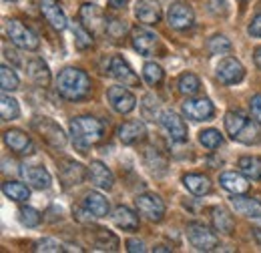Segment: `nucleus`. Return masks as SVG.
I'll return each mask as SVG.
<instances>
[{
  "label": "nucleus",
  "instance_id": "nucleus-33",
  "mask_svg": "<svg viewBox=\"0 0 261 253\" xmlns=\"http://www.w3.org/2000/svg\"><path fill=\"white\" fill-rule=\"evenodd\" d=\"M93 243L97 245L98 249H102V251H117L119 249V239L109 229H97Z\"/></svg>",
  "mask_w": 261,
  "mask_h": 253
},
{
  "label": "nucleus",
  "instance_id": "nucleus-48",
  "mask_svg": "<svg viewBox=\"0 0 261 253\" xmlns=\"http://www.w3.org/2000/svg\"><path fill=\"white\" fill-rule=\"evenodd\" d=\"M253 233H255V239H257V243L261 245V227H257V229H253Z\"/></svg>",
  "mask_w": 261,
  "mask_h": 253
},
{
  "label": "nucleus",
  "instance_id": "nucleus-50",
  "mask_svg": "<svg viewBox=\"0 0 261 253\" xmlns=\"http://www.w3.org/2000/svg\"><path fill=\"white\" fill-rule=\"evenodd\" d=\"M8 2H14V0H8Z\"/></svg>",
  "mask_w": 261,
  "mask_h": 253
},
{
  "label": "nucleus",
  "instance_id": "nucleus-4",
  "mask_svg": "<svg viewBox=\"0 0 261 253\" xmlns=\"http://www.w3.org/2000/svg\"><path fill=\"white\" fill-rule=\"evenodd\" d=\"M6 34H8L10 42H14L16 46H20L24 50H36L38 48V36L27 24H22L16 18L6 20Z\"/></svg>",
  "mask_w": 261,
  "mask_h": 253
},
{
  "label": "nucleus",
  "instance_id": "nucleus-41",
  "mask_svg": "<svg viewBox=\"0 0 261 253\" xmlns=\"http://www.w3.org/2000/svg\"><path fill=\"white\" fill-rule=\"evenodd\" d=\"M34 251H53V253H61L65 251V247L59 243V241H55V239H42V241H38L36 245H34Z\"/></svg>",
  "mask_w": 261,
  "mask_h": 253
},
{
  "label": "nucleus",
  "instance_id": "nucleus-44",
  "mask_svg": "<svg viewBox=\"0 0 261 253\" xmlns=\"http://www.w3.org/2000/svg\"><path fill=\"white\" fill-rule=\"evenodd\" d=\"M127 249H129L130 253H145L147 251L145 243H143V241H137V239H129V241H127Z\"/></svg>",
  "mask_w": 261,
  "mask_h": 253
},
{
  "label": "nucleus",
  "instance_id": "nucleus-31",
  "mask_svg": "<svg viewBox=\"0 0 261 253\" xmlns=\"http://www.w3.org/2000/svg\"><path fill=\"white\" fill-rule=\"evenodd\" d=\"M70 31H72V36H74L76 48L85 50V48L93 46V32L89 31L81 20H79V22H70Z\"/></svg>",
  "mask_w": 261,
  "mask_h": 253
},
{
  "label": "nucleus",
  "instance_id": "nucleus-13",
  "mask_svg": "<svg viewBox=\"0 0 261 253\" xmlns=\"http://www.w3.org/2000/svg\"><path fill=\"white\" fill-rule=\"evenodd\" d=\"M89 175V171H85V167L72 159H63L59 163V177L63 181L65 187H72V185H81L85 181V177Z\"/></svg>",
  "mask_w": 261,
  "mask_h": 253
},
{
  "label": "nucleus",
  "instance_id": "nucleus-37",
  "mask_svg": "<svg viewBox=\"0 0 261 253\" xmlns=\"http://www.w3.org/2000/svg\"><path fill=\"white\" fill-rule=\"evenodd\" d=\"M0 85H2V91H16L18 85H20L16 72L8 64H2L0 66Z\"/></svg>",
  "mask_w": 261,
  "mask_h": 253
},
{
  "label": "nucleus",
  "instance_id": "nucleus-28",
  "mask_svg": "<svg viewBox=\"0 0 261 253\" xmlns=\"http://www.w3.org/2000/svg\"><path fill=\"white\" fill-rule=\"evenodd\" d=\"M113 221L123 231H137L139 229V217L130 211L129 207H117V211L113 215Z\"/></svg>",
  "mask_w": 261,
  "mask_h": 253
},
{
  "label": "nucleus",
  "instance_id": "nucleus-23",
  "mask_svg": "<svg viewBox=\"0 0 261 253\" xmlns=\"http://www.w3.org/2000/svg\"><path fill=\"white\" fill-rule=\"evenodd\" d=\"M219 183L223 189H227L233 195H243L249 191V183H247V177L243 173H235V171H227V173H221L219 177Z\"/></svg>",
  "mask_w": 261,
  "mask_h": 253
},
{
  "label": "nucleus",
  "instance_id": "nucleus-7",
  "mask_svg": "<svg viewBox=\"0 0 261 253\" xmlns=\"http://www.w3.org/2000/svg\"><path fill=\"white\" fill-rule=\"evenodd\" d=\"M137 211L145 215L149 221H161L165 217V203L163 199L155 193H143L135 199Z\"/></svg>",
  "mask_w": 261,
  "mask_h": 253
},
{
  "label": "nucleus",
  "instance_id": "nucleus-34",
  "mask_svg": "<svg viewBox=\"0 0 261 253\" xmlns=\"http://www.w3.org/2000/svg\"><path fill=\"white\" fill-rule=\"evenodd\" d=\"M177 87H179V93H181V95L193 96V95H197L199 89H201V81L197 79L193 72H185V74L179 77Z\"/></svg>",
  "mask_w": 261,
  "mask_h": 253
},
{
  "label": "nucleus",
  "instance_id": "nucleus-15",
  "mask_svg": "<svg viewBox=\"0 0 261 253\" xmlns=\"http://www.w3.org/2000/svg\"><path fill=\"white\" fill-rule=\"evenodd\" d=\"M130 42H133V48L139 53V55H153V50L157 48L159 44V36L155 32L147 31V29H133L130 32Z\"/></svg>",
  "mask_w": 261,
  "mask_h": 253
},
{
  "label": "nucleus",
  "instance_id": "nucleus-8",
  "mask_svg": "<svg viewBox=\"0 0 261 253\" xmlns=\"http://www.w3.org/2000/svg\"><path fill=\"white\" fill-rule=\"evenodd\" d=\"M183 115L191 121H209L215 115V107L209 98H189L183 103Z\"/></svg>",
  "mask_w": 261,
  "mask_h": 253
},
{
  "label": "nucleus",
  "instance_id": "nucleus-22",
  "mask_svg": "<svg viewBox=\"0 0 261 253\" xmlns=\"http://www.w3.org/2000/svg\"><path fill=\"white\" fill-rule=\"evenodd\" d=\"M117 135H119L121 143L135 145V143H139L147 135V129H145V125L141 121H127V123H123L117 129Z\"/></svg>",
  "mask_w": 261,
  "mask_h": 253
},
{
  "label": "nucleus",
  "instance_id": "nucleus-47",
  "mask_svg": "<svg viewBox=\"0 0 261 253\" xmlns=\"http://www.w3.org/2000/svg\"><path fill=\"white\" fill-rule=\"evenodd\" d=\"M253 59H255V64L261 68V46L259 48H255V55H253Z\"/></svg>",
  "mask_w": 261,
  "mask_h": 253
},
{
  "label": "nucleus",
  "instance_id": "nucleus-20",
  "mask_svg": "<svg viewBox=\"0 0 261 253\" xmlns=\"http://www.w3.org/2000/svg\"><path fill=\"white\" fill-rule=\"evenodd\" d=\"M24 181L34 187V189H48L50 187V173L44 167H36V165H27L20 169Z\"/></svg>",
  "mask_w": 261,
  "mask_h": 253
},
{
  "label": "nucleus",
  "instance_id": "nucleus-46",
  "mask_svg": "<svg viewBox=\"0 0 261 253\" xmlns=\"http://www.w3.org/2000/svg\"><path fill=\"white\" fill-rule=\"evenodd\" d=\"M127 2H129V0H109V6H113V8L121 10V8H125V6H127Z\"/></svg>",
  "mask_w": 261,
  "mask_h": 253
},
{
  "label": "nucleus",
  "instance_id": "nucleus-6",
  "mask_svg": "<svg viewBox=\"0 0 261 253\" xmlns=\"http://www.w3.org/2000/svg\"><path fill=\"white\" fill-rule=\"evenodd\" d=\"M187 239L197 251H213L217 247V235L205 227L203 223H189L187 225Z\"/></svg>",
  "mask_w": 261,
  "mask_h": 253
},
{
  "label": "nucleus",
  "instance_id": "nucleus-38",
  "mask_svg": "<svg viewBox=\"0 0 261 253\" xmlns=\"http://www.w3.org/2000/svg\"><path fill=\"white\" fill-rule=\"evenodd\" d=\"M207 50L211 55H229L231 53V42L223 34H215L213 38H209L207 42Z\"/></svg>",
  "mask_w": 261,
  "mask_h": 253
},
{
  "label": "nucleus",
  "instance_id": "nucleus-21",
  "mask_svg": "<svg viewBox=\"0 0 261 253\" xmlns=\"http://www.w3.org/2000/svg\"><path fill=\"white\" fill-rule=\"evenodd\" d=\"M89 179H91V183L98 187V189H111L113 187V173H111V169L105 165V163H100V161H93L91 165H89Z\"/></svg>",
  "mask_w": 261,
  "mask_h": 253
},
{
  "label": "nucleus",
  "instance_id": "nucleus-32",
  "mask_svg": "<svg viewBox=\"0 0 261 253\" xmlns=\"http://www.w3.org/2000/svg\"><path fill=\"white\" fill-rule=\"evenodd\" d=\"M2 193H4L8 199L16 201V203H22V201H27V199L31 197L29 187H27L24 183H18V181H6V183L2 185Z\"/></svg>",
  "mask_w": 261,
  "mask_h": 253
},
{
  "label": "nucleus",
  "instance_id": "nucleus-25",
  "mask_svg": "<svg viewBox=\"0 0 261 253\" xmlns=\"http://www.w3.org/2000/svg\"><path fill=\"white\" fill-rule=\"evenodd\" d=\"M231 205H233V209H235L239 215H245V217H261V203L257 199L233 195V197H231Z\"/></svg>",
  "mask_w": 261,
  "mask_h": 253
},
{
  "label": "nucleus",
  "instance_id": "nucleus-43",
  "mask_svg": "<svg viewBox=\"0 0 261 253\" xmlns=\"http://www.w3.org/2000/svg\"><path fill=\"white\" fill-rule=\"evenodd\" d=\"M249 111H251V117L261 125V95L251 96V100H249Z\"/></svg>",
  "mask_w": 261,
  "mask_h": 253
},
{
  "label": "nucleus",
  "instance_id": "nucleus-29",
  "mask_svg": "<svg viewBox=\"0 0 261 253\" xmlns=\"http://www.w3.org/2000/svg\"><path fill=\"white\" fill-rule=\"evenodd\" d=\"M85 207L93 213V217H107L109 215V201L100 193H89L85 197Z\"/></svg>",
  "mask_w": 261,
  "mask_h": 253
},
{
  "label": "nucleus",
  "instance_id": "nucleus-5",
  "mask_svg": "<svg viewBox=\"0 0 261 253\" xmlns=\"http://www.w3.org/2000/svg\"><path fill=\"white\" fill-rule=\"evenodd\" d=\"M33 129L55 149H63L66 145V135L65 131L59 127V123H55L53 119L46 117H38L33 121Z\"/></svg>",
  "mask_w": 261,
  "mask_h": 253
},
{
  "label": "nucleus",
  "instance_id": "nucleus-16",
  "mask_svg": "<svg viewBox=\"0 0 261 253\" xmlns=\"http://www.w3.org/2000/svg\"><path fill=\"white\" fill-rule=\"evenodd\" d=\"M161 127L167 131V135L173 141H177V143H185L187 141V125H185V121L177 113L165 111L163 115H161Z\"/></svg>",
  "mask_w": 261,
  "mask_h": 253
},
{
  "label": "nucleus",
  "instance_id": "nucleus-11",
  "mask_svg": "<svg viewBox=\"0 0 261 253\" xmlns=\"http://www.w3.org/2000/svg\"><path fill=\"white\" fill-rule=\"evenodd\" d=\"M107 72L117 79L119 83H123L125 87H137L139 85V77L135 74V70L129 66V63L123 57H111L109 59V68Z\"/></svg>",
  "mask_w": 261,
  "mask_h": 253
},
{
  "label": "nucleus",
  "instance_id": "nucleus-3",
  "mask_svg": "<svg viewBox=\"0 0 261 253\" xmlns=\"http://www.w3.org/2000/svg\"><path fill=\"white\" fill-rule=\"evenodd\" d=\"M72 143L79 147L81 153H87L91 145H97L105 137V125L95 117H76L70 121Z\"/></svg>",
  "mask_w": 261,
  "mask_h": 253
},
{
  "label": "nucleus",
  "instance_id": "nucleus-19",
  "mask_svg": "<svg viewBox=\"0 0 261 253\" xmlns=\"http://www.w3.org/2000/svg\"><path fill=\"white\" fill-rule=\"evenodd\" d=\"M40 12H42V16L46 18V22H48L53 29L65 31L66 27H68L63 8H61L55 0H40Z\"/></svg>",
  "mask_w": 261,
  "mask_h": 253
},
{
  "label": "nucleus",
  "instance_id": "nucleus-35",
  "mask_svg": "<svg viewBox=\"0 0 261 253\" xmlns=\"http://www.w3.org/2000/svg\"><path fill=\"white\" fill-rule=\"evenodd\" d=\"M0 113H2V121H14V119H18L20 107H18L16 98H12V96L8 95H2V98H0Z\"/></svg>",
  "mask_w": 261,
  "mask_h": 253
},
{
  "label": "nucleus",
  "instance_id": "nucleus-39",
  "mask_svg": "<svg viewBox=\"0 0 261 253\" xmlns=\"http://www.w3.org/2000/svg\"><path fill=\"white\" fill-rule=\"evenodd\" d=\"M143 77L151 87H157L163 81V68L157 63H147L143 66Z\"/></svg>",
  "mask_w": 261,
  "mask_h": 253
},
{
  "label": "nucleus",
  "instance_id": "nucleus-10",
  "mask_svg": "<svg viewBox=\"0 0 261 253\" xmlns=\"http://www.w3.org/2000/svg\"><path fill=\"white\" fill-rule=\"evenodd\" d=\"M215 74H217V79H219L223 85H235V83H241V81H243L245 68H243V64L239 63L237 59L227 57V59L219 61L217 68H215Z\"/></svg>",
  "mask_w": 261,
  "mask_h": 253
},
{
  "label": "nucleus",
  "instance_id": "nucleus-30",
  "mask_svg": "<svg viewBox=\"0 0 261 253\" xmlns=\"http://www.w3.org/2000/svg\"><path fill=\"white\" fill-rule=\"evenodd\" d=\"M237 167H239V171L247 177V179H251V181H261V159L259 157H241L239 159V163H237Z\"/></svg>",
  "mask_w": 261,
  "mask_h": 253
},
{
  "label": "nucleus",
  "instance_id": "nucleus-26",
  "mask_svg": "<svg viewBox=\"0 0 261 253\" xmlns=\"http://www.w3.org/2000/svg\"><path fill=\"white\" fill-rule=\"evenodd\" d=\"M211 221H213L215 231H219L223 235H231L233 229H235V221H233L231 213H229L225 207H215L211 211Z\"/></svg>",
  "mask_w": 261,
  "mask_h": 253
},
{
  "label": "nucleus",
  "instance_id": "nucleus-40",
  "mask_svg": "<svg viewBox=\"0 0 261 253\" xmlns=\"http://www.w3.org/2000/svg\"><path fill=\"white\" fill-rule=\"evenodd\" d=\"M18 215H20V221H22V225H27V227H38V225H40V221H42L40 213H38L36 209H33V207H22Z\"/></svg>",
  "mask_w": 261,
  "mask_h": 253
},
{
  "label": "nucleus",
  "instance_id": "nucleus-51",
  "mask_svg": "<svg viewBox=\"0 0 261 253\" xmlns=\"http://www.w3.org/2000/svg\"><path fill=\"white\" fill-rule=\"evenodd\" d=\"M241 2H247V0H241Z\"/></svg>",
  "mask_w": 261,
  "mask_h": 253
},
{
  "label": "nucleus",
  "instance_id": "nucleus-1",
  "mask_svg": "<svg viewBox=\"0 0 261 253\" xmlns=\"http://www.w3.org/2000/svg\"><path fill=\"white\" fill-rule=\"evenodd\" d=\"M91 91V79L85 70L68 66L57 77V93L66 100H81Z\"/></svg>",
  "mask_w": 261,
  "mask_h": 253
},
{
  "label": "nucleus",
  "instance_id": "nucleus-2",
  "mask_svg": "<svg viewBox=\"0 0 261 253\" xmlns=\"http://www.w3.org/2000/svg\"><path fill=\"white\" fill-rule=\"evenodd\" d=\"M225 131L229 137L243 145H257L261 143V129L255 119H247L239 111H229L225 115Z\"/></svg>",
  "mask_w": 261,
  "mask_h": 253
},
{
  "label": "nucleus",
  "instance_id": "nucleus-14",
  "mask_svg": "<svg viewBox=\"0 0 261 253\" xmlns=\"http://www.w3.org/2000/svg\"><path fill=\"white\" fill-rule=\"evenodd\" d=\"M79 18L91 32H107L109 22H107L102 10L98 8L97 4H83L81 12H79Z\"/></svg>",
  "mask_w": 261,
  "mask_h": 253
},
{
  "label": "nucleus",
  "instance_id": "nucleus-42",
  "mask_svg": "<svg viewBox=\"0 0 261 253\" xmlns=\"http://www.w3.org/2000/svg\"><path fill=\"white\" fill-rule=\"evenodd\" d=\"M107 32L113 36V38H119V36H123L125 32H127V24H125V20H111L109 24H107Z\"/></svg>",
  "mask_w": 261,
  "mask_h": 253
},
{
  "label": "nucleus",
  "instance_id": "nucleus-18",
  "mask_svg": "<svg viewBox=\"0 0 261 253\" xmlns=\"http://www.w3.org/2000/svg\"><path fill=\"white\" fill-rule=\"evenodd\" d=\"M135 16L143 24H157L161 20V6L157 0H137Z\"/></svg>",
  "mask_w": 261,
  "mask_h": 253
},
{
  "label": "nucleus",
  "instance_id": "nucleus-12",
  "mask_svg": "<svg viewBox=\"0 0 261 253\" xmlns=\"http://www.w3.org/2000/svg\"><path fill=\"white\" fill-rule=\"evenodd\" d=\"M107 98H109V105L121 115H127L137 107V98L129 89H125V85L123 87H111L107 91Z\"/></svg>",
  "mask_w": 261,
  "mask_h": 253
},
{
  "label": "nucleus",
  "instance_id": "nucleus-27",
  "mask_svg": "<svg viewBox=\"0 0 261 253\" xmlns=\"http://www.w3.org/2000/svg\"><path fill=\"white\" fill-rule=\"evenodd\" d=\"M183 185L187 187V191H191L193 195H207L209 191H211V181L205 177V175H201V173H189V175H185L183 177Z\"/></svg>",
  "mask_w": 261,
  "mask_h": 253
},
{
  "label": "nucleus",
  "instance_id": "nucleus-17",
  "mask_svg": "<svg viewBox=\"0 0 261 253\" xmlns=\"http://www.w3.org/2000/svg\"><path fill=\"white\" fill-rule=\"evenodd\" d=\"M4 143L8 145L10 151H14L18 155H31V153H34L33 139L27 133L18 131V129H8L4 133Z\"/></svg>",
  "mask_w": 261,
  "mask_h": 253
},
{
  "label": "nucleus",
  "instance_id": "nucleus-36",
  "mask_svg": "<svg viewBox=\"0 0 261 253\" xmlns=\"http://www.w3.org/2000/svg\"><path fill=\"white\" fill-rule=\"evenodd\" d=\"M199 143L205 147V149H217V147H221V143H223V137H221V133L217 131V129H205V131H201L199 133Z\"/></svg>",
  "mask_w": 261,
  "mask_h": 253
},
{
  "label": "nucleus",
  "instance_id": "nucleus-45",
  "mask_svg": "<svg viewBox=\"0 0 261 253\" xmlns=\"http://www.w3.org/2000/svg\"><path fill=\"white\" fill-rule=\"evenodd\" d=\"M249 34L261 36V14H257V16L251 20V24H249Z\"/></svg>",
  "mask_w": 261,
  "mask_h": 253
},
{
  "label": "nucleus",
  "instance_id": "nucleus-49",
  "mask_svg": "<svg viewBox=\"0 0 261 253\" xmlns=\"http://www.w3.org/2000/svg\"><path fill=\"white\" fill-rule=\"evenodd\" d=\"M155 251H171L169 247H155Z\"/></svg>",
  "mask_w": 261,
  "mask_h": 253
},
{
  "label": "nucleus",
  "instance_id": "nucleus-9",
  "mask_svg": "<svg viewBox=\"0 0 261 253\" xmlns=\"http://www.w3.org/2000/svg\"><path fill=\"white\" fill-rule=\"evenodd\" d=\"M167 22H169V27L175 29V31H187V29L193 27L195 14H193L191 6L177 2V4H173V6L169 8V12H167Z\"/></svg>",
  "mask_w": 261,
  "mask_h": 253
},
{
  "label": "nucleus",
  "instance_id": "nucleus-24",
  "mask_svg": "<svg viewBox=\"0 0 261 253\" xmlns=\"http://www.w3.org/2000/svg\"><path fill=\"white\" fill-rule=\"evenodd\" d=\"M24 68H27V74H29V79L33 81L34 85L46 87L50 83V70H48V66L42 59H31L29 63L24 64Z\"/></svg>",
  "mask_w": 261,
  "mask_h": 253
}]
</instances>
